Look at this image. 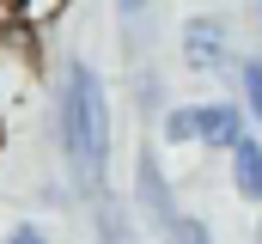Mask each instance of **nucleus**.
Segmentation results:
<instances>
[{
    "label": "nucleus",
    "mask_w": 262,
    "mask_h": 244,
    "mask_svg": "<svg viewBox=\"0 0 262 244\" xmlns=\"http://www.w3.org/2000/svg\"><path fill=\"white\" fill-rule=\"evenodd\" d=\"M61 147L73 177L98 195L104 171H110V104H104L98 67H85V61H67L61 73Z\"/></svg>",
    "instance_id": "1"
},
{
    "label": "nucleus",
    "mask_w": 262,
    "mask_h": 244,
    "mask_svg": "<svg viewBox=\"0 0 262 244\" xmlns=\"http://www.w3.org/2000/svg\"><path fill=\"white\" fill-rule=\"evenodd\" d=\"M232 189H238L244 201H262V140L256 134H244V140L232 147Z\"/></svg>",
    "instance_id": "5"
},
{
    "label": "nucleus",
    "mask_w": 262,
    "mask_h": 244,
    "mask_svg": "<svg viewBox=\"0 0 262 244\" xmlns=\"http://www.w3.org/2000/svg\"><path fill=\"white\" fill-rule=\"evenodd\" d=\"M256 6H262V0H256Z\"/></svg>",
    "instance_id": "12"
},
{
    "label": "nucleus",
    "mask_w": 262,
    "mask_h": 244,
    "mask_svg": "<svg viewBox=\"0 0 262 244\" xmlns=\"http://www.w3.org/2000/svg\"><path fill=\"white\" fill-rule=\"evenodd\" d=\"M201 134V104H177L171 116H165V140L171 147H183V140H195Z\"/></svg>",
    "instance_id": "8"
},
{
    "label": "nucleus",
    "mask_w": 262,
    "mask_h": 244,
    "mask_svg": "<svg viewBox=\"0 0 262 244\" xmlns=\"http://www.w3.org/2000/svg\"><path fill=\"white\" fill-rule=\"evenodd\" d=\"M171 201H177L171 183H165V171H159V159L146 153V159H140V214H146L152 232H165V238H177V226H183V214H177Z\"/></svg>",
    "instance_id": "3"
},
{
    "label": "nucleus",
    "mask_w": 262,
    "mask_h": 244,
    "mask_svg": "<svg viewBox=\"0 0 262 244\" xmlns=\"http://www.w3.org/2000/svg\"><path fill=\"white\" fill-rule=\"evenodd\" d=\"M98 244H134V226L110 189H98Z\"/></svg>",
    "instance_id": "6"
},
{
    "label": "nucleus",
    "mask_w": 262,
    "mask_h": 244,
    "mask_svg": "<svg viewBox=\"0 0 262 244\" xmlns=\"http://www.w3.org/2000/svg\"><path fill=\"white\" fill-rule=\"evenodd\" d=\"M116 6H122L128 18H134V12H146V0H116Z\"/></svg>",
    "instance_id": "11"
},
{
    "label": "nucleus",
    "mask_w": 262,
    "mask_h": 244,
    "mask_svg": "<svg viewBox=\"0 0 262 244\" xmlns=\"http://www.w3.org/2000/svg\"><path fill=\"white\" fill-rule=\"evenodd\" d=\"M0 244H49V232H43V226H12Z\"/></svg>",
    "instance_id": "10"
},
{
    "label": "nucleus",
    "mask_w": 262,
    "mask_h": 244,
    "mask_svg": "<svg viewBox=\"0 0 262 244\" xmlns=\"http://www.w3.org/2000/svg\"><path fill=\"white\" fill-rule=\"evenodd\" d=\"M238 104H244V116L262 122V55L238 61Z\"/></svg>",
    "instance_id": "7"
},
{
    "label": "nucleus",
    "mask_w": 262,
    "mask_h": 244,
    "mask_svg": "<svg viewBox=\"0 0 262 244\" xmlns=\"http://www.w3.org/2000/svg\"><path fill=\"white\" fill-rule=\"evenodd\" d=\"M171 244H213V232H207L201 220H183V226H177V238H171Z\"/></svg>",
    "instance_id": "9"
},
{
    "label": "nucleus",
    "mask_w": 262,
    "mask_h": 244,
    "mask_svg": "<svg viewBox=\"0 0 262 244\" xmlns=\"http://www.w3.org/2000/svg\"><path fill=\"white\" fill-rule=\"evenodd\" d=\"M183 61L195 73H226L232 67V31L220 18H189L183 25Z\"/></svg>",
    "instance_id": "2"
},
{
    "label": "nucleus",
    "mask_w": 262,
    "mask_h": 244,
    "mask_svg": "<svg viewBox=\"0 0 262 244\" xmlns=\"http://www.w3.org/2000/svg\"><path fill=\"white\" fill-rule=\"evenodd\" d=\"M244 104H238V98H220V104H201V147H213V153H232V147H238V140H244V134H250V128H244Z\"/></svg>",
    "instance_id": "4"
}]
</instances>
